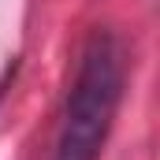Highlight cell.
<instances>
[{"instance_id": "cell-1", "label": "cell", "mask_w": 160, "mask_h": 160, "mask_svg": "<svg viewBox=\"0 0 160 160\" xmlns=\"http://www.w3.org/2000/svg\"><path fill=\"white\" fill-rule=\"evenodd\" d=\"M123 97V48L108 30H93L78 60V75L71 86L56 157L52 160H97L108 130L116 123Z\"/></svg>"}]
</instances>
